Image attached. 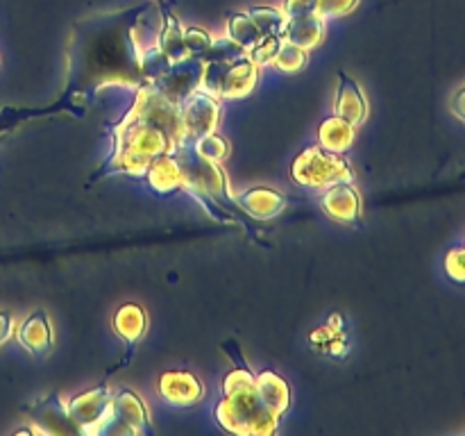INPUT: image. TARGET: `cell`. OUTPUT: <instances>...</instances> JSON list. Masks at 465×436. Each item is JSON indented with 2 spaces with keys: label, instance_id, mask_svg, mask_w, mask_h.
<instances>
[{
  "label": "cell",
  "instance_id": "35",
  "mask_svg": "<svg viewBox=\"0 0 465 436\" xmlns=\"http://www.w3.org/2000/svg\"><path fill=\"white\" fill-rule=\"evenodd\" d=\"M154 3H157V0H154Z\"/></svg>",
  "mask_w": 465,
  "mask_h": 436
},
{
  "label": "cell",
  "instance_id": "7",
  "mask_svg": "<svg viewBox=\"0 0 465 436\" xmlns=\"http://www.w3.org/2000/svg\"><path fill=\"white\" fill-rule=\"evenodd\" d=\"M150 413L143 400L130 389H121L114 393L112 411L100 434H150Z\"/></svg>",
  "mask_w": 465,
  "mask_h": 436
},
{
  "label": "cell",
  "instance_id": "13",
  "mask_svg": "<svg viewBox=\"0 0 465 436\" xmlns=\"http://www.w3.org/2000/svg\"><path fill=\"white\" fill-rule=\"evenodd\" d=\"M234 203L248 216L257 218V221H271L286 209V195L275 189H268V186H252V189L241 191Z\"/></svg>",
  "mask_w": 465,
  "mask_h": 436
},
{
  "label": "cell",
  "instance_id": "18",
  "mask_svg": "<svg viewBox=\"0 0 465 436\" xmlns=\"http://www.w3.org/2000/svg\"><path fill=\"white\" fill-rule=\"evenodd\" d=\"M354 139H357V125H352L350 121L341 116H330L321 123L318 127V145L330 153H348L354 145Z\"/></svg>",
  "mask_w": 465,
  "mask_h": 436
},
{
  "label": "cell",
  "instance_id": "28",
  "mask_svg": "<svg viewBox=\"0 0 465 436\" xmlns=\"http://www.w3.org/2000/svg\"><path fill=\"white\" fill-rule=\"evenodd\" d=\"M282 36H263L252 50H250V59L257 64L259 68L262 66H272V59H275L277 50H280Z\"/></svg>",
  "mask_w": 465,
  "mask_h": 436
},
{
  "label": "cell",
  "instance_id": "9",
  "mask_svg": "<svg viewBox=\"0 0 465 436\" xmlns=\"http://www.w3.org/2000/svg\"><path fill=\"white\" fill-rule=\"evenodd\" d=\"M322 212L339 223H354L361 216V195L352 182H336L322 191Z\"/></svg>",
  "mask_w": 465,
  "mask_h": 436
},
{
  "label": "cell",
  "instance_id": "15",
  "mask_svg": "<svg viewBox=\"0 0 465 436\" xmlns=\"http://www.w3.org/2000/svg\"><path fill=\"white\" fill-rule=\"evenodd\" d=\"M325 39V21L318 14H307V16H289L282 30V41L298 45L302 50H313Z\"/></svg>",
  "mask_w": 465,
  "mask_h": 436
},
{
  "label": "cell",
  "instance_id": "5",
  "mask_svg": "<svg viewBox=\"0 0 465 436\" xmlns=\"http://www.w3.org/2000/svg\"><path fill=\"white\" fill-rule=\"evenodd\" d=\"M223 107L221 98L204 94L203 89H193L180 103V123H182V144L193 145L200 136L216 132L221 125Z\"/></svg>",
  "mask_w": 465,
  "mask_h": 436
},
{
  "label": "cell",
  "instance_id": "31",
  "mask_svg": "<svg viewBox=\"0 0 465 436\" xmlns=\"http://www.w3.org/2000/svg\"><path fill=\"white\" fill-rule=\"evenodd\" d=\"M284 16H307V14H318V0H286L282 7Z\"/></svg>",
  "mask_w": 465,
  "mask_h": 436
},
{
  "label": "cell",
  "instance_id": "4",
  "mask_svg": "<svg viewBox=\"0 0 465 436\" xmlns=\"http://www.w3.org/2000/svg\"><path fill=\"white\" fill-rule=\"evenodd\" d=\"M291 177L300 186L325 191L336 182H354V171L343 154L330 153L321 145H312L293 159Z\"/></svg>",
  "mask_w": 465,
  "mask_h": 436
},
{
  "label": "cell",
  "instance_id": "29",
  "mask_svg": "<svg viewBox=\"0 0 465 436\" xmlns=\"http://www.w3.org/2000/svg\"><path fill=\"white\" fill-rule=\"evenodd\" d=\"M443 266L450 280L457 282V284H465V245L450 250V253L445 254Z\"/></svg>",
  "mask_w": 465,
  "mask_h": 436
},
{
  "label": "cell",
  "instance_id": "19",
  "mask_svg": "<svg viewBox=\"0 0 465 436\" xmlns=\"http://www.w3.org/2000/svg\"><path fill=\"white\" fill-rule=\"evenodd\" d=\"M257 391L259 398L263 400L268 409L277 416H284L291 407V386L282 375L272 371H262L257 375Z\"/></svg>",
  "mask_w": 465,
  "mask_h": 436
},
{
  "label": "cell",
  "instance_id": "27",
  "mask_svg": "<svg viewBox=\"0 0 465 436\" xmlns=\"http://www.w3.org/2000/svg\"><path fill=\"white\" fill-rule=\"evenodd\" d=\"M184 44L191 57H203L213 44V36L209 35L204 27H186L184 30Z\"/></svg>",
  "mask_w": 465,
  "mask_h": 436
},
{
  "label": "cell",
  "instance_id": "21",
  "mask_svg": "<svg viewBox=\"0 0 465 436\" xmlns=\"http://www.w3.org/2000/svg\"><path fill=\"white\" fill-rule=\"evenodd\" d=\"M159 48L173 64L186 62L191 57L184 44V27H182L180 18L171 9H163V27L162 35H159Z\"/></svg>",
  "mask_w": 465,
  "mask_h": 436
},
{
  "label": "cell",
  "instance_id": "2",
  "mask_svg": "<svg viewBox=\"0 0 465 436\" xmlns=\"http://www.w3.org/2000/svg\"><path fill=\"white\" fill-rule=\"evenodd\" d=\"M112 134L114 150L104 162L103 171L94 180L103 175H114V173L143 177L153 159L173 150V139L168 136V132L154 125L148 118L134 114L132 109H127L125 116L112 127Z\"/></svg>",
  "mask_w": 465,
  "mask_h": 436
},
{
  "label": "cell",
  "instance_id": "17",
  "mask_svg": "<svg viewBox=\"0 0 465 436\" xmlns=\"http://www.w3.org/2000/svg\"><path fill=\"white\" fill-rule=\"evenodd\" d=\"M143 177L154 193H171V191L182 189V184H184V180H182V168L177 164V157L173 154V150L153 159V164H150Z\"/></svg>",
  "mask_w": 465,
  "mask_h": 436
},
{
  "label": "cell",
  "instance_id": "26",
  "mask_svg": "<svg viewBox=\"0 0 465 436\" xmlns=\"http://www.w3.org/2000/svg\"><path fill=\"white\" fill-rule=\"evenodd\" d=\"M250 16L257 23V27L262 30L263 36H282L284 30L286 16L282 9L277 7H252L250 9Z\"/></svg>",
  "mask_w": 465,
  "mask_h": 436
},
{
  "label": "cell",
  "instance_id": "16",
  "mask_svg": "<svg viewBox=\"0 0 465 436\" xmlns=\"http://www.w3.org/2000/svg\"><path fill=\"white\" fill-rule=\"evenodd\" d=\"M163 27V14L159 12L154 5H145V7L136 9V18L130 25V41L134 54L139 57L145 50L159 45V35Z\"/></svg>",
  "mask_w": 465,
  "mask_h": 436
},
{
  "label": "cell",
  "instance_id": "10",
  "mask_svg": "<svg viewBox=\"0 0 465 436\" xmlns=\"http://www.w3.org/2000/svg\"><path fill=\"white\" fill-rule=\"evenodd\" d=\"M32 418H35V431L41 434H80L75 422L71 421L66 409V400L59 398L57 393L48 395L39 404L32 407Z\"/></svg>",
  "mask_w": 465,
  "mask_h": 436
},
{
  "label": "cell",
  "instance_id": "3",
  "mask_svg": "<svg viewBox=\"0 0 465 436\" xmlns=\"http://www.w3.org/2000/svg\"><path fill=\"white\" fill-rule=\"evenodd\" d=\"M173 154L182 168V180H184L182 189L189 191L203 207H207V200L213 198L234 200L221 164L204 159L203 154L195 153L193 145H177L173 148Z\"/></svg>",
  "mask_w": 465,
  "mask_h": 436
},
{
  "label": "cell",
  "instance_id": "1",
  "mask_svg": "<svg viewBox=\"0 0 465 436\" xmlns=\"http://www.w3.org/2000/svg\"><path fill=\"white\" fill-rule=\"evenodd\" d=\"M213 418L223 430L239 436H272L280 427V416L259 398L257 375L243 362L223 380V400Z\"/></svg>",
  "mask_w": 465,
  "mask_h": 436
},
{
  "label": "cell",
  "instance_id": "8",
  "mask_svg": "<svg viewBox=\"0 0 465 436\" xmlns=\"http://www.w3.org/2000/svg\"><path fill=\"white\" fill-rule=\"evenodd\" d=\"M157 391L173 407H191L204 395V386L198 375L189 371H166L159 375Z\"/></svg>",
  "mask_w": 465,
  "mask_h": 436
},
{
  "label": "cell",
  "instance_id": "25",
  "mask_svg": "<svg viewBox=\"0 0 465 436\" xmlns=\"http://www.w3.org/2000/svg\"><path fill=\"white\" fill-rule=\"evenodd\" d=\"M193 150L198 154H203L204 159H209V162L223 164V162H227V157H230L232 145H230V141H227L225 136L218 134V132H209V134L200 136V139L195 141Z\"/></svg>",
  "mask_w": 465,
  "mask_h": 436
},
{
  "label": "cell",
  "instance_id": "23",
  "mask_svg": "<svg viewBox=\"0 0 465 436\" xmlns=\"http://www.w3.org/2000/svg\"><path fill=\"white\" fill-rule=\"evenodd\" d=\"M136 64H139V71H141V75L145 77V82H157L159 77H163L173 66H175V64H173L171 59L162 53V48H159V45H154V48L141 53L139 57H136Z\"/></svg>",
  "mask_w": 465,
  "mask_h": 436
},
{
  "label": "cell",
  "instance_id": "14",
  "mask_svg": "<svg viewBox=\"0 0 465 436\" xmlns=\"http://www.w3.org/2000/svg\"><path fill=\"white\" fill-rule=\"evenodd\" d=\"M14 334H16L18 343L30 354H36V357H41V354L53 348V322H50L48 313L44 309H35L21 325H16Z\"/></svg>",
  "mask_w": 465,
  "mask_h": 436
},
{
  "label": "cell",
  "instance_id": "30",
  "mask_svg": "<svg viewBox=\"0 0 465 436\" xmlns=\"http://www.w3.org/2000/svg\"><path fill=\"white\" fill-rule=\"evenodd\" d=\"M357 5L359 0H318V16H321L322 21H327V18L348 16Z\"/></svg>",
  "mask_w": 465,
  "mask_h": 436
},
{
  "label": "cell",
  "instance_id": "12",
  "mask_svg": "<svg viewBox=\"0 0 465 436\" xmlns=\"http://www.w3.org/2000/svg\"><path fill=\"white\" fill-rule=\"evenodd\" d=\"M259 75H262V68L250 59V54L234 59V62L227 66L225 77H223L221 86V98L227 100H241L248 98L259 84Z\"/></svg>",
  "mask_w": 465,
  "mask_h": 436
},
{
  "label": "cell",
  "instance_id": "24",
  "mask_svg": "<svg viewBox=\"0 0 465 436\" xmlns=\"http://www.w3.org/2000/svg\"><path fill=\"white\" fill-rule=\"evenodd\" d=\"M307 50L298 48V45L289 44V41H282L280 50H277L275 59H272V66L277 71L286 73V75H295V73H300L307 66Z\"/></svg>",
  "mask_w": 465,
  "mask_h": 436
},
{
  "label": "cell",
  "instance_id": "22",
  "mask_svg": "<svg viewBox=\"0 0 465 436\" xmlns=\"http://www.w3.org/2000/svg\"><path fill=\"white\" fill-rule=\"evenodd\" d=\"M227 39L234 41L236 45L250 53L259 41L263 39L262 30L257 27V23L252 21L248 12H234L227 16Z\"/></svg>",
  "mask_w": 465,
  "mask_h": 436
},
{
  "label": "cell",
  "instance_id": "34",
  "mask_svg": "<svg viewBox=\"0 0 465 436\" xmlns=\"http://www.w3.org/2000/svg\"><path fill=\"white\" fill-rule=\"evenodd\" d=\"M5 121V114H0V123H3Z\"/></svg>",
  "mask_w": 465,
  "mask_h": 436
},
{
  "label": "cell",
  "instance_id": "32",
  "mask_svg": "<svg viewBox=\"0 0 465 436\" xmlns=\"http://www.w3.org/2000/svg\"><path fill=\"white\" fill-rule=\"evenodd\" d=\"M14 332H16V321H14L12 313L0 312V345L7 343L14 336Z\"/></svg>",
  "mask_w": 465,
  "mask_h": 436
},
{
  "label": "cell",
  "instance_id": "11",
  "mask_svg": "<svg viewBox=\"0 0 465 436\" xmlns=\"http://www.w3.org/2000/svg\"><path fill=\"white\" fill-rule=\"evenodd\" d=\"M334 114L357 127L368 118L366 94L359 86V82L352 80L345 71L339 73V86H336L334 95Z\"/></svg>",
  "mask_w": 465,
  "mask_h": 436
},
{
  "label": "cell",
  "instance_id": "33",
  "mask_svg": "<svg viewBox=\"0 0 465 436\" xmlns=\"http://www.w3.org/2000/svg\"><path fill=\"white\" fill-rule=\"evenodd\" d=\"M452 112H454V116L461 118V121L465 123V86H463V89H459L457 94H454Z\"/></svg>",
  "mask_w": 465,
  "mask_h": 436
},
{
  "label": "cell",
  "instance_id": "20",
  "mask_svg": "<svg viewBox=\"0 0 465 436\" xmlns=\"http://www.w3.org/2000/svg\"><path fill=\"white\" fill-rule=\"evenodd\" d=\"M145 330H148V313L141 304L127 302L121 304L114 313V332L125 341L127 345H136L143 339Z\"/></svg>",
  "mask_w": 465,
  "mask_h": 436
},
{
  "label": "cell",
  "instance_id": "6",
  "mask_svg": "<svg viewBox=\"0 0 465 436\" xmlns=\"http://www.w3.org/2000/svg\"><path fill=\"white\" fill-rule=\"evenodd\" d=\"M114 391L109 384H98L89 391H82L66 402L68 416L75 422L80 434H100L112 411Z\"/></svg>",
  "mask_w": 465,
  "mask_h": 436
}]
</instances>
